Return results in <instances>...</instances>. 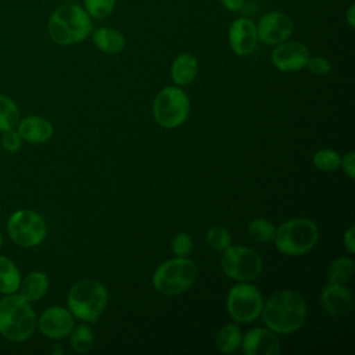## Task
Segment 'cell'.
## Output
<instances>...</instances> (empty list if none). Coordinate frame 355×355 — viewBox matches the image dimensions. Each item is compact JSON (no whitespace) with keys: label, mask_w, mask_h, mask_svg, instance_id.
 <instances>
[{"label":"cell","mask_w":355,"mask_h":355,"mask_svg":"<svg viewBox=\"0 0 355 355\" xmlns=\"http://www.w3.org/2000/svg\"><path fill=\"white\" fill-rule=\"evenodd\" d=\"M261 316L265 326L276 334H291L305 322L306 302L297 291L280 290L263 302Z\"/></svg>","instance_id":"1"},{"label":"cell","mask_w":355,"mask_h":355,"mask_svg":"<svg viewBox=\"0 0 355 355\" xmlns=\"http://www.w3.org/2000/svg\"><path fill=\"white\" fill-rule=\"evenodd\" d=\"M93 31L92 17L76 3L57 7L47 22L50 39L58 46H72L86 40Z\"/></svg>","instance_id":"2"},{"label":"cell","mask_w":355,"mask_h":355,"mask_svg":"<svg viewBox=\"0 0 355 355\" xmlns=\"http://www.w3.org/2000/svg\"><path fill=\"white\" fill-rule=\"evenodd\" d=\"M37 327V318L31 305L18 293L4 294L0 298V336L22 343L32 337Z\"/></svg>","instance_id":"3"},{"label":"cell","mask_w":355,"mask_h":355,"mask_svg":"<svg viewBox=\"0 0 355 355\" xmlns=\"http://www.w3.org/2000/svg\"><path fill=\"white\" fill-rule=\"evenodd\" d=\"M108 304L104 284L96 279H82L68 291L67 305L71 313L83 322H97Z\"/></svg>","instance_id":"4"},{"label":"cell","mask_w":355,"mask_h":355,"mask_svg":"<svg viewBox=\"0 0 355 355\" xmlns=\"http://www.w3.org/2000/svg\"><path fill=\"white\" fill-rule=\"evenodd\" d=\"M319 239V229L309 218H291L284 220L275 233L276 248L290 257H300L311 251Z\"/></svg>","instance_id":"5"},{"label":"cell","mask_w":355,"mask_h":355,"mask_svg":"<svg viewBox=\"0 0 355 355\" xmlns=\"http://www.w3.org/2000/svg\"><path fill=\"white\" fill-rule=\"evenodd\" d=\"M197 275L198 268L189 259V257H175L162 262L155 269L153 275V286L155 291L164 295H179L194 284Z\"/></svg>","instance_id":"6"},{"label":"cell","mask_w":355,"mask_h":355,"mask_svg":"<svg viewBox=\"0 0 355 355\" xmlns=\"http://www.w3.org/2000/svg\"><path fill=\"white\" fill-rule=\"evenodd\" d=\"M190 100L184 90L178 86H166L158 92L153 103L155 122L165 129L180 126L189 116Z\"/></svg>","instance_id":"7"},{"label":"cell","mask_w":355,"mask_h":355,"mask_svg":"<svg viewBox=\"0 0 355 355\" xmlns=\"http://www.w3.org/2000/svg\"><path fill=\"white\" fill-rule=\"evenodd\" d=\"M8 237L22 248L39 245L47 234V225L42 215L32 209L14 211L6 223Z\"/></svg>","instance_id":"8"},{"label":"cell","mask_w":355,"mask_h":355,"mask_svg":"<svg viewBox=\"0 0 355 355\" xmlns=\"http://www.w3.org/2000/svg\"><path fill=\"white\" fill-rule=\"evenodd\" d=\"M262 306L263 298L261 291L248 282H239L227 293V313L237 323H252L261 316Z\"/></svg>","instance_id":"9"},{"label":"cell","mask_w":355,"mask_h":355,"mask_svg":"<svg viewBox=\"0 0 355 355\" xmlns=\"http://www.w3.org/2000/svg\"><path fill=\"white\" fill-rule=\"evenodd\" d=\"M223 273L236 282H251L262 273V259L254 250L244 245H230L220 258Z\"/></svg>","instance_id":"10"},{"label":"cell","mask_w":355,"mask_h":355,"mask_svg":"<svg viewBox=\"0 0 355 355\" xmlns=\"http://www.w3.org/2000/svg\"><path fill=\"white\" fill-rule=\"evenodd\" d=\"M294 31L291 17L283 11H269L261 17L257 24L258 42L276 46L290 39Z\"/></svg>","instance_id":"11"},{"label":"cell","mask_w":355,"mask_h":355,"mask_svg":"<svg viewBox=\"0 0 355 355\" xmlns=\"http://www.w3.org/2000/svg\"><path fill=\"white\" fill-rule=\"evenodd\" d=\"M309 55V50L304 43L286 40L275 46L270 61L273 67L282 72H297L306 67Z\"/></svg>","instance_id":"12"},{"label":"cell","mask_w":355,"mask_h":355,"mask_svg":"<svg viewBox=\"0 0 355 355\" xmlns=\"http://www.w3.org/2000/svg\"><path fill=\"white\" fill-rule=\"evenodd\" d=\"M75 316L64 306H49L37 319L40 333L51 340H61L69 336L75 326Z\"/></svg>","instance_id":"13"},{"label":"cell","mask_w":355,"mask_h":355,"mask_svg":"<svg viewBox=\"0 0 355 355\" xmlns=\"http://www.w3.org/2000/svg\"><path fill=\"white\" fill-rule=\"evenodd\" d=\"M227 40L234 54L237 55L251 54L258 43L255 22L247 17L236 18L229 26Z\"/></svg>","instance_id":"14"},{"label":"cell","mask_w":355,"mask_h":355,"mask_svg":"<svg viewBox=\"0 0 355 355\" xmlns=\"http://www.w3.org/2000/svg\"><path fill=\"white\" fill-rule=\"evenodd\" d=\"M240 347L245 355H277L280 352L277 334L268 327H255L247 331Z\"/></svg>","instance_id":"15"},{"label":"cell","mask_w":355,"mask_h":355,"mask_svg":"<svg viewBox=\"0 0 355 355\" xmlns=\"http://www.w3.org/2000/svg\"><path fill=\"white\" fill-rule=\"evenodd\" d=\"M320 304L323 309L331 316H343L349 312L352 306V294L345 284L327 283L322 290Z\"/></svg>","instance_id":"16"},{"label":"cell","mask_w":355,"mask_h":355,"mask_svg":"<svg viewBox=\"0 0 355 355\" xmlns=\"http://www.w3.org/2000/svg\"><path fill=\"white\" fill-rule=\"evenodd\" d=\"M24 141L32 144H42L51 139L54 133L53 123L40 115H28L18 121L15 126Z\"/></svg>","instance_id":"17"},{"label":"cell","mask_w":355,"mask_h":355,"mask_svg":"<svg viewBox=\"0 0 355 355\" xmlns=\"http://www.w3.org/2000/svg\"><path fill=\"white\" fill-rule=\"evenodd\" d=\"M92 40L94 46L105 54H118L123 51L126 46V39L123 33L110 26H101L92 31Z\"/></svg>","instance_id":"18"},{"label":"cell","mask_w":355,"mask_h":355,"mask_svg":"<svg viewBox=\"0 0 355 355\" xmlns=\"http://www.w3.org/2000/svg\"><path fill=\"white\" fill-rule=\"evenodd\" d=\"M50 280L49 276L44 272L35 270L26 275L24 279H21L19 287H18V294L24 297L28 302H36L40 298H43L47 291H49Z\"/></svg>","instance_id":"19"},{"label":"cell","mask_w":355,"mask_h":355,"mask_svg":"<svg viewBox=\"0 0 355 355\" xmlns=\"http://www.w3.org/2000/svg\"><path fill=\"white\" fill-rule=\"evenodd\" d=\"M198 69L200 64L197 57L191 53H182L172 62L171 76L178 86H186L196 79Z\"/></svg>","instance_id":"20"},{"label":"cell","mask_w":355,"mask_h":355,"mask_svg":"<svg viewBox=\"0 0 355 355\" xmlns=\"http://www.w3.org/2000/svg\"><path fill=\"white\" fill-rule=\"evenodd\" d=\"M21 279V272L15 262L6 255H0V294L17 293Z\"/></svg>","instance_id":"21"},{"label":"cell","mask_w":355,"mask_h":355,"mask_svg":"<svg viewBox=\"0 0 355 355\" xmlns=\"http://www.w3.org/2000/svg\"><path fill=\"white\" fill-rule=\"evenodd\" d=\"M241 338L243 334L240 327L234 323H227L216 333L215 344L220 352L233 354L241 345Z\"/></svg>","instance_id":"22"},{"label":"cell","mask_w":355,"mask_h":355,"mask_svg":"<svg viewBox=\"0 0 355 355\" xmlns=\"http://www.w3.org/2000/svg\"><path fill=\"white\" fill-rule=\"evenodd\" d=\"M69 336H71L69 344H71V348L73 352L86 354L93 348L94 336H93L92 329L87 324L80 323L78 326H73Z\"/></svg>","instance_id":"23"},{"label":"cell","mask_w":355,"mask_h":355,"mask_svg":"<svg viewBox=\"0 0 355 355\" xmlns=\"http://www.w3.org/2000/svg\"><path fill=\"white\" fill-rule=\"evenodd\" d=\"M354 275V261L347 257L334 259L327 269V283L345 284Z\"/></svg>","instance_id":"24"},{"label":"cell","mask_w":355,"mask_h":355,"mask_svg":"<svg viewBox=\"0 0 355 355\" xmlns=\"http://www.w3.org/2000/svg\"><path fill=\"white\" fill-rule=\"evenodd\" d=\"M18 121L19 108L17 103L11 97L0 93V133L7 129L15 128Z\"/></svg>","instance_id":"25"},{"label":"cell","mask_w":355,"mask_h":355,"mask_svg":"<svg viewBox=\"0 0 355 355\" xmlns=\"http://www.w3.org/2000/svg\"><path fill=\"white\" fill-rule=\"evenodd\" d=\"M247 230H248L250 237L254 241L269 243V241H273V239H275L276 226L265 218H255L248 223Z\"/></svg>","instance_id":"26"},{"label":"cell","mask_w":355,"mask_h":355,"mask_svg":"<svg viewBox=\"0 0 355 355\" xmlns=\"http://www.w3.org/2000/svg\"><path fill=\"white\" fill-rule=\"evenodd\" d=\"M312 162L322 172H333L340 168L341 157L331 148H322L313 154Z\"/></svg>","instance_id":"27"},{"label":"cell","mask_w":355,"mask_h":355,"mask_svg":"<svg viewBox=\"0 0 355 355\" xmlns=\"http://www.w3.org/2000/svg\"><path fill=\"white\" fill-rule=\"evenodd\" d=\"M205 241L212 250L223 252L232 245V236L227 229L222 226H212L207 230Z\"/></svg>","instance_id":"28"},{"label":"cell","mask_w":355,"mask_h":355,"mask_svg":"<svg viewBox=\"0 0 355 355\" xmlns=\"http://www.w3.org/2000/svg\"><path fill=\"white\" fill-rule=\"evenodd\" d=\"M116 0H83V8L92 18H105L112 14Z\"/></svg>","instance_id":"29"},{"label":"cell","mask_w":355,"mask_h":355,"mask_svg":"<svg viewBox=\"0 0 355 355\" xmlns=\"http://www.w3.org/2000/svg\"><path fill=\"white\" fill-rule=\"evenodd\" d=\"M193 239L186 233V232H179L173 236L172 241H171V248H172V252L176 255V257H180V258H186L189 257L191 252H193Z\"/></svg>","instance_id":"30"},{"label":"cell","mask_w":355,"mask_h":355,"mask_svg":"<svg viewBox=\"0 0 355 355\" xmlns=\"http://www.w3.org/2000/svg\"><path fill=\"white\" fill-rule=\"evenodd\" d=\"M22 139L19 136V133L17 132L15 128H11V129H7L4 132H1V137H0V144H1V148L7 153H17L19 151L21 146H22Z\"/></svg>","instance_id":"31"},{"label":"cell","mask_w":355,"mask_h":355,"mask_svg":"<svg viewBox=\"0 0 355 355\" xmlns=\"http://www.w3.org/2000/svg\"><path fill=\"white\" fill-rule=\"evenodd\" d=\"M305 68H308L315 75L324 76V75H327L330 72L331 65H330L329 60L322 57V55H309Z\"/></svg>","instance_id":"32"},{"label":"cell","mask_w":355,"mask_h":355,"mask_svg":"<svg viewBox=\"0 0 355 355\" xmlns=\"http://www.w3.org/2000/svg\"><path fill=\"white\" fill-rule=\"evenodd\" d=\"M340 166L343 168V171L345 172V175L352 180L355 178V153L354 151H348L340 162Z\"/></svg>","instance_id":"33"},{"label":"cell","mask_w":355,"mask_h":355,"mask_svg":"<svg viewBox=\"0 0 355 355\" xmlns=\"http://www.w3.org/2000/svg\"><path fill=\"white\" fill-rule=\"evenodd\" d=\"M354 232H355V226L351 225V226L344 232V237H343L344 247L347 248V251H348L349 254H354V252H355V237H354Z\"/></svg>","instance_id":"34"},{"label":"cell","mask_w":355,"mask_h":355,"mask_svg":"<svg viewBox=\"0 0 355 355\" xmlns=\"http://www.w3.org/2000/svg\"><path fill=\"white\" fill-rule=\"evenodd\" d=\"M222 3V6L232 12H237L244 7L245 0H219Z\"/></svg>","instance_id":"35"},{"label":"cell","mask_w":355,"mask_h":355,"mask_svg":"<svg viewBox=\"0 0 355 355\" xmlns=\"http://www.w3.org/2000/svg\"><path fill=\"white\" fill-rule=\"evenodd\" d=\"M345 21L348 24L349 28H354L355 26V4H349L347 12H345Z\"/></svg>","instance_id":"36"},{"label":"cell","mask_w":355,"mask_h":355,"mask_svg":"<svg viewBox=\"0 0 355 355\" xmlns=\"http://www.w3.org/2000/svg\"><path fill=\"white\" fill-rule=\"evenodd\" d=\"M51 352L55 354V355H61V354H62V347L58 345V344H55V345L51 348Z\"/></svg>","instance_id":"37"},{"label":"cell","mask_w":355,"mask_h":355,"mask_svg":"<svg viewBox=\"0 0 355 355\" xmlns=\"http://www.w3.org/2000/svg\"><path fill=\"white\" fill-rule=\"evenodd\" d=\"M1 245H3V234L0 232V248H1Z\"/></svg>","instance_id":"38"},{"label":"cell","mask_w":355,"mask_h":355,"mask_svg":"<svg viewBox=\"0 0 355 355\" xmlns=\"http://www.w3.org/2000/svg\"><path fill=\"white\" fill-rule=\"evenodd\" d=\"M76 0H64V3H75Z\"/></svg>","instance_id":"39"}]
</instances>
